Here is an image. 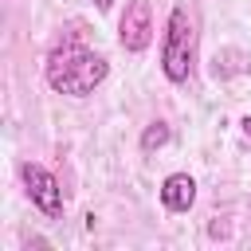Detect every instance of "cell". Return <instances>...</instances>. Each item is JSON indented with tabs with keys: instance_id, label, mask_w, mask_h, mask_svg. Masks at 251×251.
I'll list each match as a JSON object with an SVG mask.
<instances>
[{
	"instance_id": "1",
	"label": "cell",
	"mask_w": 251,
	"mask_h": 251,
	"mask_svg": "<svg viewBox=\"0 0 251 251\" xmlns=\"http://www.w3.org/2000/svg\"><path fill=\"white\" fill-rule=\"evenodd\" d=\"M106 75H110V63L98 55V51H90V47H82V43H59L51 55H47V63H43V78H47V86L55 90V94H67V98H86V94H94L102 82H106Z\"/></svg>"
},
{
	"instance_id": "2",
	"label": "cell",
	"mask_w": 251,
	"mask_h": 251,
	"mask_svg": "<svg viewBox=\"0 0 251 251\" xmlns=\"http://www.w3.org/2000/svg\"><path fill=\"white\" fill-rule=\"evenodd\" d=\"M196 71V24L188 8H173L165 20V39H161V75L173 86H184Z\"/></svg>"
},
{
	"instance_id": "3",
	"label": "cell",
	"mask_w": 251,
	"mask_h": 251,
	"mask_svg": "<svg viewBox=\"0 0 251 251\" xmlns=\"http://www.w3.org/2000/svg\"><path fill=\"white\" fill-rule=\"evenodd\" d=\"M20 176H24V184H27V196H31V204L43 212V216H63V188H59V180H55V173L51 169H43V165H35V161H24L20 165Z\"/></svg>"
},
{
	"instance_id": "4",
	"label": "cell",
	"mask_w": 251,
	"mask_h": 251,
	"mask_svg": "<svg viewBox=\"0 0 251 251\" xmlns=\"http://www.w3.org/2000/svg\"><path fill=\"white\" fill-rule=\"evenodd\" d=\"M118 43L129 55H141L153 43V4L149 0H129L122 20H118Z\"/></svg>"
},
{
	"instance_id": "5",
	"label": "cell",
	"mask_w": 251,
	"mask_h": 251,
	"mask_svg": "<svg viewBox=\"0 0 251 251\" xmlns=\"http://www.w3.org/2000/svg\"><path fill=\"white\" fill-rule=\"evenodd\" d=\"M161 204H165V212H173V216L192 212V204H196V180H192L188 173H169V176L161 180Z\"/></svg>"
},
{
	"instance_id": "6",
	"label": "cell",
	"mask_w": 251,
	"mask_h": 251,
	"mask_svg": "<svg viewBox=\"0 0 251 251\" xmlns=\"http://www.w3.org/2000/svg\"><path fill=\"white\" fill-rule=\"evenodd\" d=\"M161 145H169V126L165 122H149L145 133H141V153H153Z\"/></svg>"
},
{
	"instance_id": "7",
	"label": "cell",
	"mask_w": 251,
	"mask_h": 251,
	"mask_svg": "<svg viewBox=\"0 0 251 251\" xmlns=\"http://www.w3.org/2000/svg\"><path fill=\"white\" fill-rule=\"evenodd\" d=\"M94 8H98V12H110V8H114V0H94Z\"/></svg>"
},
{
	"instance_id": "8",
	"label": "cell",
	"mask_w": 251,
	"mask_h": 251,
	"mask_svg": "<svg viewBox=\"0 0 251 251\" xmlns=\"http://www.w3.org/2000/svg\"><path fill=\"white\" fill-rule=\"evenodd\" d=\"M243 133H247V137H251V118H243Z\"/></svg>"
}]
</instances>
